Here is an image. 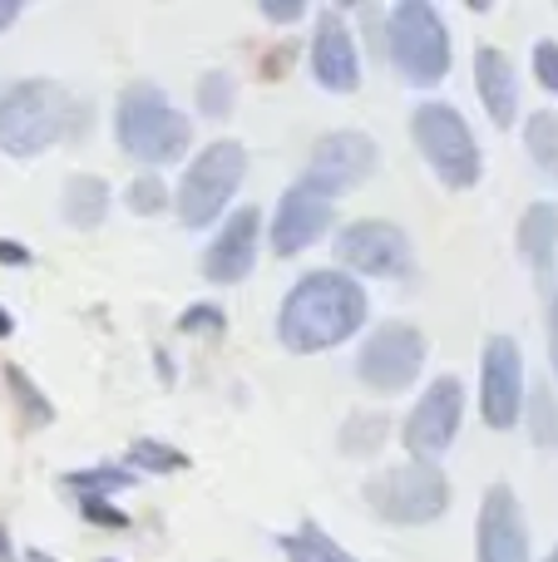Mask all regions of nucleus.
<instances>
[{
    "label": "nucleus",
    "instance_id": "41",
    "mask_svg": "<svg viewBox=\"0 0 558 562\" xmlns=\"http://www.w3.org/2000/svg\"><path fill=\"white\" fill-rule=\"evenodd\" d=\"M104 562H114V558H104Z\"/></svg>",
    "mask_w": 558,
    "mask_h": 562
},
{
    "label": "nucleus",
    "instance_id": "1",
    "mask_svg": "<svg viewBox=\"0 0 558 562\" xmlns=\"http://www.w3.org/2000/svg\"><path fill=\"white\" fill-rule=\"evenodd\" d=\"M371 316V296L356 277L346 272H306L292 281V291L277 306V340L292 356H322V350L346 346L361 336Z\"/></svg>",
    "mask_w": 558,
    "mask_h": 562
},
{
    "label": "nucleus",
    "instance_id": "34",
    "mask_svg": "<svg viewBox=\"0 0 558 562\" xmlns=\"http://www.w3.org/2000/svg\"><path fill=\"white\" fill-rule=\"evenodd\" d=\"M0 262H10V267H25L30 262V252L20 243H0Z\"/></svg>",
    "mask_w": 558,
    "mask_h": 562
},
{
    "label": "nucleus",
    "instance_id": "30",
    "mask_svg": "<svg viewBox=\"0 0 558 562\" xmlns=\"http://www.w3.org/2000/svg\"><path fill=\"white\" fill-rule=\"evenodd\" d=\"M79 514H85V524H94V528H129V514H119L109 498H79Z\"/></svg>",
    "mask_w": 558,
    "mask_h": 562
},
{
    "label": "nucleus",
    "instance_id": "3",
    "mask_svg": "<svg viewBox=\"0 0 558 562\" xmlns=\"http://www.w3.org/2000/svg\"><path fill=\"white\" fill-rule=\"evenodd\" d=\"M114 144L144 168L178 164L193 144V119L178 114L158 85H129L114 99Z\"/></svg>",
    "mask_w": 558,
    "mask_h": 562
},
{
    "label": "nucleus",
    "instance_id": "13",
    "mask_svg": "<svg viewBox=\"0 0 558 562\" xmlns=\"http://www.w3.org/2000/svg\"><path fill=\"white\" fill-rule=\"evenodd\" d=\"M475 562H534L529 524H524L520 494L510 484H494L475 518Z\"/></svg>",
    "mask_w": 558,
    "mask_h": 562
},
{
    "label": "nucleus",
    "instance_id": "26",
    "mask_svg": "<svg viewBox=\"0 0 558 562\" xmlns=\"http://www.w3.org/2000/svg\"><path fill=\"white\" fill-rule=\"evenodd\" d=\"M168 203H174V193L164 188V178H158V173H138L134 183L124 188V207H129V213H138V217L164 213Z\"/></svg>",
    "mask_w": 558,
    "mask_h": 562
},
{
    "label": "nucleus",
    "instance_id": "14",
    "mask_svg": "<svg viewBox=\"0 0 558 562\" xmlns=\"http://www.w3.org/2000/svg\"><path fill=\"white\" fill-rule=\"evenodd\" d=\"M376 168H381V144H376L371 134H361V128H336V134L312 144L306 173H312L316 183H326L332 193H346V188L371 183Z\"/></svg>",
    "mask_w": 558,
    "mask_h": 562
},
{
    "label": "nucleus",
    "instance_id": "19",
    "mask_svg": "<svg viewBox=\"0 0 558 562\" xmlns=\"http://www.w3.org/2000/svg\"><path fill=\"white\" fill-rule=\"evenodd\" d=\"M520 257L534 267L539 277H554V257H558V203H529L520 217Z\"/></svg>",
    "mask_w": 558,
    "mask_h": 562
},
{
    "label": "nucleus",
    "instance_id": "15",
    "mask_svg": "<svg viewBox=\"0 0 558 562\" xmlns=\"http://www.w3.org/2000/svg\"><path fill=\"white\" fill-rule=\"evenodd\" d=\"M312 79L326 89V94H356V89H361V49H356L342 10H322V15H316Z\"/></svg>",
    "mask_w": 558,
    "mask_h": 562
},
{
    "label": "nucleus",
    "instance_id": "27",
    "mask_svg": "<svg viewBox=\"0 0 558 562\" xmlns=\"http://www.w3.org/2000/svg\"><path fill=\"white\" fill-rule=\"evenodd\" d=\"M5 385L15 390V395H10V400H15V405L25 409V425H49V419H55V405H49V400L40 395V390H35V380H30L25 370H15V366H10V370H5Z\"/></svg>",
    "mask_w": 558,
    "mask_h": 562
},
{
    "label": "nucleus",
    "instance_id": "39",
    "mask_svg": "<svg viewBox=\"0 0 558 562\" xmlns=\"http://www.w3.org/2000/svg\"><path fill=\"white\" fill-rule=\"evenodd\" d=\"M25 562H55V558H49V553H40V548H30Z\"/></svg>",
    "mask_w": 558,
    "mask_h": 562
},
{
    "label": "nucleus",
    "instance_id": "32",
    "mask_svg": "<svg viewBox=\"0 0 558 562\" xmlns=\"http://www.w3.org/2000/svg\"><path fill=\"white\" fill-rule=\"evenodd\" d=\"M277 548H282V553H287V562H322V558H316L312 548H306L297 533H277Z\"/></svg>",
    "mask_w": 558,
    "mask_h": 562
},
{
    "label": "nucleus",
    "instance_id": "23",
    "mask_svg": "<svg viewBox=\"0 0 558 562\" xmlns=\"http://www.w3.org/2000/svg\"><path fill=\"white\" fill-rule=\"evenodd\" d=\"M237 104V79L227 75V69H208L203 79H198V114L203 119H227Z\"/></svg>",
    "mask_w": 558,
    "mask_h": 562
},
{
    "label": "nucleus",
    "instance_id": "4",
    "mask_svg": "<svg viewBox=\"0 0 558 562\" xmlns=\"http://www.w3.org/2000/svg\"><path fill=\"white\" fill-rule=\"evenodd\" d=\"M386 55H391L401 85L435 89L455 65L450 25L431 0H401L386 10Z\"/></svg>",
    "mask_w": 558,
    "mask_h": 562
},
{
    "label": "nucleus",
    "instance_id": "31",
    "mask_svg": "<svg viewBox=\"0 0 558 562\" xmlns=\"http://www.w3.org/2000/svg\"><path fill=\"white\" fill-rule=\"evenodd\" d=\"M263 15L272 20V25H297V20L306 15L302 0H263Z\"/></svg>",
    "mask_w": 558,
    "mask_h": 562
},
{
    "label": "nucleus",
    "instance_id": "9",
    "mask_svg": "<svg viewBox=\"0 0 558 562\" xmlns=\"http://www.w3.org/2000/svg\"><path fill=\"white\" fill-rule=\"evenodd\" d=\"M460 419H465L460 375H435L431 385H425V395L415 400V409L405 415L401 445L411 449V459H421V464H440V459L450 454L455 435H460Z\"/></svg>",
    "mask_w": 558,
    "mask_h": 562
},
{
    "label": "nucleus",
    "instance_id": "17",
    "mask_svg": "<svg viewBox=\"0 0 558 562\" xmlns=\"http://www.w3.org/2000/svg\"><path fill=\"white\" fill-rule=\"evenodd\" d=\"M475 94H480L484 114L494 124L514 128V119H520V69H514V59L500 45L475 49Z\"/></svg>",
    "mask_w": 558,
    "mask_h": 562
},
{
    "label": "nucleus",
    "instance_id": "37",
    "mask_svg": "<svg viewBox=\"0 0 558 562\" xmlns=\"http://www.w3.org/2000/svg\"><path fill=\"white\" fill-rule=\"evenodd\" d=\"M154 366H158V375H164V380H174V360H168V350H158Z\"/></svg>",
    "mask_w": 558,
    "mask_h": 562
},
{
    "label": "nucleus",
    "instance_id": "7",
    "mask_svg": "<svg viewBox=\"0 0 558 562\" xmlns=\"http://www.w3.org/2000/svg\"><path fill=\"white\" fill-rule=\"evenodd\" d=\"M366 504L376 508V518L395 528H425L450 508V479L440 464L405 459V464H391L366 479Z\"/></svg>",
    "mask_w": 558,
    "mask_h": 562
},
{
    "label": "nucleus",
    "instance_id": "36",
    "mask_svg": "<svg viewBox=\"0 0 558 562\" xmlns=\"http://www.w3.org/2000/svg\"><path fill=\"white\" fill-rule=\"evenodd\" d=\"M0 562H15V543H10V528L0 524Z\"/></svg>",
    "mask_w": 558,
    "mask_h": 562
},
{
    "label": "nucleus",
    "instance_id": "24",
    "mask_svg": "<svg viewBox=\"0 0 558 562\" xmlns=\"http://www.w3.org/2000/svg\"><path fill=\"white\" fill-rule=\"evenodd\" d=\"M524 415H529L534 445H558V400L549 385H534L529 395H524Z\"/></svg>",
    "mask_w": 558,
    "mask_h": 562
},
{
    "label": "nucleus",
    "instance_id": "10",
    "mask_svg": "<svg viewBox=\"0 0 558 562\" xmlns=\"http://www.w3.org/2000/svg\"><path fill=\"white\" fill-rule=\"evenodd\" d=\"M336 262L356 277H376V281H401L415 272V247L386 217H361V223H346L336 233Z\"/></svg>",
    "mask_w": 558,
    "mask_h": 562
},
{
    "label": "nucleus",
    "instance_id": "8",
    "mask_svg": "<svg viewBox=\"0 0 558 562\" xmlns=\"http://www.w3.org/2000/svg\"><path fill=\"white\" fill-rule=\"evenodd\" d=\"M356 380L376 395H401L421 380L425 370V336L411 321H386L371 336L361 340V356H356Z\"/></svg>",
    "mask_w": 558,
    "mask_h": 562
},
{
    "label": "nucleus",
    "instance_id": "40",
    "mask_svg": "<svg viewBox=\"0 0 558 562\" xmlns=\"http://www.w3.org/2000/svg\"><path fill=\"white\" fill-rule=\"evenodd\" d=\"M549 562H558V543H554V553H549Z\"/></svg>",
    "mask_w": 558,
    "mask_h": 562
},
{
    "label": "nucleus",
    "instance_id": "22",
    "mask_svg": "<svg viewBox=\"0 0 558 562\" xmlns=\"http://www.w3.org/2000/svg\"><path fill=\"white\" fill-rule=\"evenodd\" d=\"M138 474L129 464H99V469H75V474H65V488L79 498H109L114 488H134Z\"/></svg>",
    "mask_w": 558,
    "mask_h": 562
},
{
    "label": "nucleus",
    "instance_id": "16",
    "mask_svg": "<svg viewBox=\"0 0 558 562\" xmlns=\"http://www.w3.org/2000/svg\"><path fill=\"white\" fill-rule=\"evenodd\" d=\"M257 252H263V213L257 207H237L227 213V223L217 227V237L203 252V277L217 286H233V281L253 277Z\"/></svg>",
    "mask_w": 558,
    "mask_h": 562
},
{
    "label": "nucleus",
    "instance_id": "28",
    "mask_svg": "<svg viewBox=\"0 0 558 562\" xmlns=\"http://www.w3.org/2000/svg\"><path fill=\"white\" fill-rule=\"evenodd\" d=\"M223 306H213V301H203V306H188L183 321H178V330H188V336H223Z\"/></svg>",
    "mask_w": 558,
    "mask_h": 562
},
{
    "label": "nucleus",
    "instance_id": "12",
    "mask_svg": "<svg viewBox=\"0 0 558 562\" xmlns=\"http://www.w3.org/2000/svg\"><path fill=\"white\" fill-rule=\"evenodd\" d=\"M524 356L514 336H490L480 350V415L490 429H514L524 419Z\"/></svg>",
    "mask_w": 558,
    "mask_h": 562
},
{
    "label": "nucleus",
    "instance_id": "38",
    "mask_svg": "<svg viewBox=\"0 0 558 562\" xmlns=\"http://www.w3.org/2000/svg\"><path fill=\"white\" fill-rule=\"evenodd\" d=\"M10 330H15V316H10V311H5V306H0V340H5V336H10Z\"/></svg>",
    "mask_w": 558,
    "mask_h": 562
},
{
    "label": "nucleus",
    "instance_id": "25",
    "mask_svg": "<svg viewBox=\"0 0 558 562\" xmlns=\"http://www.w3.org/2000/svg\"><path fill=\"white\" fill-rule=\"evenodd\" d=\"M129 469L134 474H168V469H188V454L158 445V439H134L129 445Z\"/></svg>",
    "mask_w": 558,
    "mask_h": 562
},
{
    "label": "nucleus",
    "instance_id": "29",
    "mask_svg": "<svg viewBox=\"0 0 558 562\" xmlns=\"http://www.w3.org/2000/svg\"><path fill=\"white\" fill-rule=\"evenodd\" d=\"M534 79H539L549 94H558V40H539V45H534Z\"/></svg>",
    "mask_w": 558,
    "mask_h": 562
},
{
    "label": "nucleus",
    "instance_id": "33",
    "mask_svg": "<svg viewBox=\"0 0 558 562\" xmlns=\"http://www.w3.org/2000/svg\"><path fill=\"white\" fill-rule=\"evenodd\" d=\"M549 360H554V375H558V296L549 301Z\"/></svg>",
    "mask_w": 558,
    "mask_h": 562
},
{
    "label": "nucleus",
    "instance_id": "21",
    "mask_svg": "<svg viewBox=\"0 0 558 562\" xmlns=\"http://www.w3.org/2000/svg\"><path fill=\"white\" fill-rule=\"evenodd\" d=\"M524 148L539 164V173L558 183V114L554 109H539V114L524 119Z\"/></svg>",
    "mask_w": 558,
    "mask_h": 562
},
{
    "label": "nucleus",
    "instance_id": "20",
    "mask_svg": "<svg viewBox=\"0 0 558 562\" xmlns=\"http://www.w3.org/2000/svg\"><path fill=\"white\" fill-rule=\"evenodd\" d=\"M386 439H391V419L381 415V409H356V415H346L342 425V454L351 459H371L376 449H386Z\"/></svg>",
    "mask_w": 558,
    "mask_h": 562
},
{
    "label": "nucleus",
    "instance_id": "2",
    "mask_svg": "<svg viewBox=\"0 0 558 562\" xmlns=\"http://www.w3.org/2000/svg\"><path fill=\"white\" fill-rule=\"evenodd\" d=\"M79 128H89V104H79L65 85L40 75L0 85V148L10 158H35Z\"/></svg>",
    "mask_w": 558,
    "mask_h": 562
},
{
    "label": "nucleus",
    "instance_id": "5",
    "mask_svg": "<svg viewBox=\"0 0 558 562\" xmlns=\"http://www.w3.org/2000/svg\"><path fill=\"white\" fill-rule=\"evenodd\" d=\"M411 138H415V148H421L425 168H431L445 188L465 193V188L480 183V173H484L480 144H475L470 124H465V114L455 104H445V99H425V104H415Z\"/></svg>",
    "mask_w": 558,
    "mask_h": 562
},
{
    "label": "nucleus",
    "instance_id": "35",
    "mask_svg": "<svg viewBox=\"0 0 558 562\" xmlns=\"http://www.w3.org/2000/svg\"><path fill=\"white\" fill-rule=\"evenodd\" d=\"M20 20V0H0V30H10Z\"/></svg>",
    "mask_w": 558,
    "mask_h": 562
},
{
    "label": "nucleus",
    "instance_id": "18",
    "mask_svg": "<svg viewBox=\"0 0 558 562\" xmlns=\"http://www.w3.org/2000/svg\"><path fill=\"white\" fill-rule=\"evenodd\" d=\"M109 207H114V188L104 183L99 173H69L65 178V198H59V213L75 233H94L104 227Z\"/></svg>",
    "mask_w": 558,
    "mask_h": 562
},
{
    "label": "nucleus",
    "instance_id": "11",
    "mask_svg": "<svg viewBox=\"0 0 558 562\" xmlns=\"http://www.w3.org/2000/svg\"><path fill=\"white\" fill-rule=\"evenodd\" d=\"M336 217V193L326 183H316L312 173H302L282 198H277L272 213V252L277 257H302L316 237L332 227Z\"/></svg>",
    "mask_w": 558,
    "mask_h": 562
},
{
    "label": "nucleus",
    "instance_id": "6",
    "mask_svg": "<svg viewBox=\"0 0 558 562\" xmlns=\"http://www.w3.org/2000/svg\"><path fill=\"white\" fill-rule=\"evenodd\" d=\"M243 173H247V148L237 144V138H217V144H208L198 158H188L183 183H178V193H174L178 223L193 227V233L217 223V217L227 213V203L237 198V188H243Z\"/></svg>",
    "mask_w": 558,
    "mask_h": 562
}]
</instances>
